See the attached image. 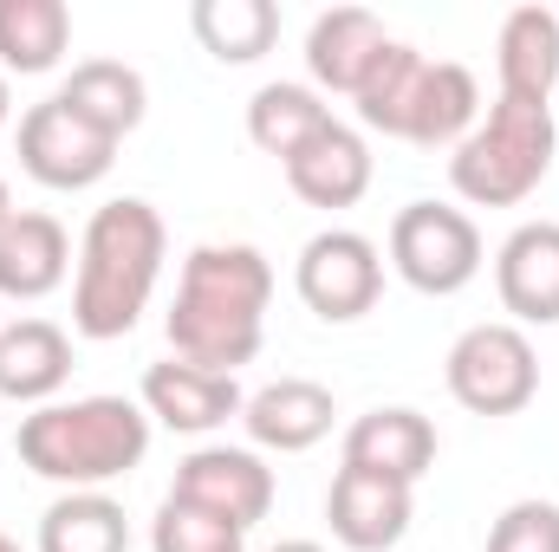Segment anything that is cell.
Here are the masks:
<instances>
[{"instance_id":"cell-9","label":"cell","mask_w":559,"mask_h":552,"mask_svg":"<svg viewBox=\"0 0 559 552\" xmlns=\"http://www.w3.org/2000/svg\"><path fill=\"white\" fill-rule=\"evenodd\" d=\"M111 163H118V143L98 137L59 92L20 118V169L46 189H92L111 176Z\"/></svg>"},{"instance_id":"cell-13","label":"cell","mask_w":559,"mask_h":552,"mask_svg":"<svg viewBox=\"0 0 559 552\" xmlns=\"http://www.w3.org/2000/svg\"><path fill=\"white\" fill-rule=\"evenodd\" d=\"M495 292L514 325H559V221H521L501 241Z\"/></svg>"},{"instance_id":"cell-2","label":"cell","mask_w":559,"mask_h":552,"mask_svg":"<svg viewBox=\"0 0 559 552\" xmlns=\"http://www.w3.org/2000/svg\"><path fill=\"white\" fill-rule=\"evenodd\" d=\"M169 228L143 195H118L92 208L85 241H79V279H72V332L79 338H124L150 312V292L163 279Z\"/></svg>"},{"instance_id":"cell-29","label":"cell","mask_w":559,"mask_h":552,"mask_svg":"<svg viewBox=\"0 0 559 552\" xmlns=\"http://www.w3.org/2000/svg\"><path fill=\"white\" fill-rule=\"evenodd\" d=\"M267 552H325L319 540H280V547H267Z\"/></svg>"},{"instance_id":"cell-21","label":"cell","mask_w":559,"mask_h":552,"mask_svg":"<svg viewBox=\"0 0 559 552\" xmlns=\"http://www.w3.org/2000/svg\"><path fill=\"white\" fill-rule=\"evenodd\" d=\"M59 98L111 143H124L143 124V111H150V85H143L138 65H124V59H85V65H72V79L59 85Z\"/></svg>"},{"instance_id":"cell-19","label":"cell","mask_w":559,"mask_h":552,"mask_svg":"<svg viewBox=\"0 0 559 552\" xmlns=\"http://www.w3.org/2000/svg\"><path fill=\"white\" fill-rule=\"evenodd\" d=\"M495 72H501V98L554 105V85H559V7H514V13L501 20Z\"/></svg>"},{"instance_id":"cell-10","label":"cell","mask_w":559,"mask_h":552,"mask_svg":"<svg viewBox=\"0 0 559 552\" xmlns=\"http://www.w3.org/2000/svg\"><path fill=\"white\" fill-rule=\"evenodd\" d=\"M325 520L345 552H391L417 520V488L365 475V468H338L325 494Z\"/></svg>"},{"instance_id":"cell-16","label":"cell","mask_w":559,"mask_h":552,"mask_svg":"<svg viewBox=\"0 0 559 552\" xmlns=\"http://www.w3.org/2000/svg\"><path fill=\"white\" fill-rule=\"evenodd\" d=\"M280 169H286V182H293L299 202H312V208H352L371 189V143H365V131H352V124L332 118L319 137L306 143V149H293Z\"/></svg>"},{"instance_id":"cell-20","label":"cell","mask_w":559,"mask_h":552,"mask_svg":"<svg viewBox=\"0 0 559 552\" xmlns=\"http://www.w3.org/2000/svg\"><path fill=\"white\" fill-rule=\"evenodd\" d=\"M72 377V338L52 319H13L0 325V397L7 404H52Z\"/></svg>"},{"instance_id":"cell-28","label":"cell","mask_w":559,"mask_h":552,"mask_svg":"<svg viewBox=\"0 0 559 552\" xmlns=\"http://www.w3.org/2000/svg\"><path fill=\"white\" fill-rule=\"evenodd\" d=\"M488 552H559V507L554 501H514L488 527Z\"/></svg>"},{"instance_id":"cell-14","label":"cell","mask_w":559,"mask_h":552,"mask_svg":"<svg viewBox=\"0 0 559 552\" xmlns=\"http://www.w3.org/2000/svg\"><path fill=\"white\" fill-rule=\"evenodd\" d=\"M481 124V85L468 65L455 59H423L417 85H411V105L397 118V137L417 143V149H455Z\"/></svg>"},{"instance_id":"cell-7","label":"cell","mask_w":559,"mask_h":552,"mask_svg":"<svg viewBox=\"0 0 559 552\" xmlns=\"http://www.w3.org/2000/svg\"><path fill=\"white\" fill-rule=\"evenodd\" d=\"M293 286L306 299V312H319L325 325H352L378 305L384 292V254L371 235L358 228H325L299 248V267H293Z\"/></svg>"},{"instance_id":"cell-4","label":"cell","mask_w":559,"mask_h":552,"mask_svg":"<svg viewBox=\"0 0 559 552\" xmlns=\"http://www.w3.org/2000/svg\"><path fill=\"white\" fill-rule=\"evenodd\" d=\"M554 156H559L554 105H527V98L495 92L488 118L449 156V189L462 202H475V208H514L547 182Z\"/></svg>"},{"instance_id":"cell-32","label":"cell","mask_w":559,"mask_h":552,"mask_svg":"<svg viewBox=\"0 0 559 552\" xmlns=\"http://www.w3.org/2000/svg\"><path fill=\"white\" fill-rule=\"evenodd\" d=\"M0 552H20V540H7V533H0Z\"/></svg>"},{"instance_id":"cell-12","label":"cell","mask_w":559,"mask_h":552,"mask_svg":"<svg viewBox=\"0 0 559 552\" xmlns=\"http://www.w3.org/2000/svg\"><path fill=\"white\" fill-rule=\"evenodd\" d=\"M345 468H365V475L417 488L423 475L436 468V422L423 410H404V404L365 410L345 429Z\"/></svg>"},{"instance_id":"cell-18","label":"cell","mask_w":559,"mask_h":552,"mask_svg":"<svg viewBox=\"0 0 559 552\" xmlns=\"http://www.w3.org/2000/svg\"><path fill=\"white\" fill-rule=\"evenodd\" d=\"M332 391L312 384V377H280V384H261L248 404H241V429L254 435V448H274V455H299L312 442L332 435Z\"/></svg>"},{"instance_id":"cell-23","label":"cell","mask_w":559,"mask_h":552,"mask_svg":"<svg viewBox=\"0 0 559 552\" xmlns=\"http://www.w3.org/2000/svg\"><path fill=\"white\" fill-rule=\"evenodd\" d=\"M189 26L202 39L209 59L222 65H254L267 59L280 39V7L274 0H195L189 7Z\"/></svg>"},{"instance_id":"cell-1","label":"cell","mask_w":559,"mask_h":552,"mask_svg":"<svg viewBox=\"0 0 559 552\" xmlns=\"http://www.w3.org/2000/svg\"><path fill=\"white\" fill-rule=\"evenodd\" d=\"M267 299H274V267L261 248H248V241L189 248L182 279H176V305L163 319L169 351L182 364L235 377L241 364H254V351L267 338Z\"/></svg>"},{"instance_id":"cell-25","label":"cell","mask_w":559,"mask_h":552,"mask_svg":"<svg viewBox=\"0 0 559 552\" xmlns=\"http://www.w3.org/2000/svg\"><path fill=\"white\" fill-rule=\"evenodd\" d=\"M325 124H332V105H325L312 85L280 79V85H261V92L248 98V137H254V149H267L280 163H286L293 149H306Z\"/></svg>"},{"instance_id":"cell-8","label":"cell","mask_w":559,"mask_h":552,"mask_svg":"<svg viewBox=\"0 0 559 552\" xmlns=\"http://www.w3.org/2000/svg\"><path fill=\"white\" fill-rule=\"evenodd\" d=\"M169 501H189L228 527H261L274 507V468L261 461V448H228V442H202L176 461Z\"/></svg>"},{"instance_id":"cell-27","label":"cell","mask_w":559,"mask_h":552,"mask_svg":"<svg viewBox=\"0 0 559 552\" xmlns=\"http://www.w3.org/2000/svg\"><path fill=\"white\" fill-rule=\"evenodd\" d=\"M150 552H248V533L189 501H163L150 520Z\"/></svg>"},{"instance_id":"cell-5","label":"cell","mask_w":559,"mask_h":552,"mask_svg":"<svg viewBox=\"0 0 559 552\" xmlns=\"http://www.w3.org/2000/svg\"><path fill=\"white\" fill-rule=\"evenodd\" d=\"M442 377H449V397L475 416H521L540 397V358H534V338L514 319L468 325L449 345Z\"/></svg>"},{"instance_id":"cell-22","label":"cell","mask_w":559,"mask_h":552,"mask_svg":"<svg viewBox=\"0 0 559 552\" xmlns=\"http://www.w3.org/2000/svg\"><path fill=\"white\" fill-rule=\"evenodd\" d=\"M72 46V7L66 0H0V72L39 79Z\"/></svg>"},{"instance_id":"cell-24","label":"cell","mask_w":559,"mask_h":552,"mask_svg":"<svg viewBox=\"0 0 559 552\" xmlns=\"http://www.w3.org/2000/svg\"><path fill=\"white\" fill-rule=\"evenodd\" d=\"M39 552H131V520L105 488L59 494L39 514Z\"/></svg>"},{"instance_id":"cell-6","label":"cell","mask_w":559,"mask_h":552,"mask_svg":"<svg viewBox=\"0 0 559 552\" xmlns=\"http://www.w3.org/2000/svg\"><path fill=\"white\" fill-rule=\"evenodd\" d=\"M391 267L404 286L449 299L481 274V228L449 202H404L391 221Z\"/></svg>"},{"instance_id":"cell-11","label":"cell","mask_w":559,"mask_h":552,"mask_svg":"<svg viewBox=\"0 0 559 552\" xmlns=\"http://www.w3.org/2000/svg\"><path fill=\"white\" fill-rule=\"evenodd\" d=\"M241 384L222 377V371H202V364H182V358H163L143 371V416L176 429V435H209L222 429L228 416H241Z\"/></svg>"},{"instance_id":"cell-17","label":"cell","mask_w":559,"mask_h":552,"mask_svg":"<svg viewBox=\"0 0 559 552\" xmlns=\"http://www.w3.org/2000/svg\"><path fill=\"white\" fill-rule=\"evenodd\" d=\"M72 274V235L46 208H13L0 228V299H46Z\"/></svg>"},{"instance_id":"cell-3","label":"cell","mask_w":559,"mask_h":552,"mask_svg":"<svg viewBox=\"0 0 559 552\" xmlns=\"http://www.w3.org/2000/svg\"><path fill=\"white\" fill-rule=\"evenodd\" d=\"M20 468L39 481H59L66 494L124 481L150 455V416L131 397H72V404H39L20 416Z\"/></svg>"},{"instance_id":"cell-15","label":"cell","mask_w":559,"mask_h":552,"mask_svg":"<svg viewBox=\"0 0 559 552\" xmlns=\"http://www.w3.org/2000/svg\"><path fill=\"white\" fill-rule=\"evenodd\" d=\"M391 46V33H384V20L371 13V7H332V13H319L312 26H306V72H312V92L325 98V92H358L365 85V72L378 65V52Z\"/></svg>"},{"instance_id":"cell-30","label":"cell","mask_w":559,"mask_h":552,"mask_svg":"<svg viewBox=\"0 0 559 552\" xmlns=\"http://www.w3.org/2000/svg\"><path fill=\"white\" fill-rule=\"evenodd\" d=\"M7 118H13V92H7V72H0V131H7Z\"/></svg>"},{"instance_id":"cell-26","label":"cell","mask_w":559,"mask_h":552,"mask_svg":"<svg viewBox=\"0 0 559 552\" xmlns=\"http://www.w3.org/2000/svg\"><path fill=\"white\" fill-rule=\"evenodd\" d=\"M423 72V52L417 46H404V39H391L384 52H378V65L365 72V85L352 92V105H358V124L365 131H384V137H397V118H404V105H411V85H417Z\"/></svg>"},{"instance_id":"cell-31","label":"cell","mask_w":559,"mask_h":552,"mask_svg":"<svg viewBox=\"0 0 559 552\" xmlns=\"http://www.w3.org/2000/svg\"><path fill=\"white\" fill-rule=\"evenodd\" d=\"M13 221V195H7V176H0V228Z\"/></svg>"}]
</instances>
